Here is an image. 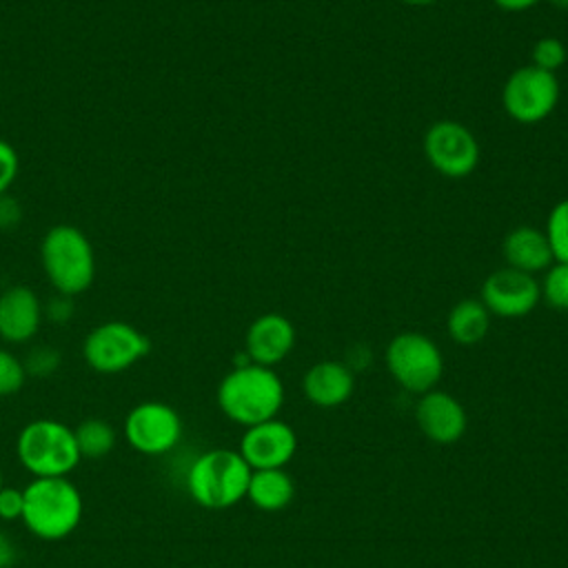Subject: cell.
I'll return each mask as SVG.
<instances>
[{
	"label": "cell",
	"instance_id": "cell-13",
	"mask_svg": "<svg viewBox=\"0 0 568 568\" xmlns=\"http://www.w3.org/2000/svg\"><path fill=\"white\" fill-rule=\"evenodd\" d=\"M415 422L426 439L439 446L455 444L468 428L464 404L446 390H428L419 395L415 406Z\"/></svg>",
	"mask_w": 568,
	"mask_h": 568
},
{
	"label": "cell",
	"instance_id": "cell-30",
	"mask_svg": "<svg viewBox=\"0 0 568 568\" xmlns=\"http://www.w3.org/2000/svg\"><path fill=\"white\" fill-rule=\"evenodd\" d=\"M18 220H20V209H18V204H16L13 200H9V197L2 195V197H0V226H4V229L16 226Z\"/></svg>",
	"mask_w": 568,
	"mask_h": 568
},
{
	"label": "cell",
	"instance_id": "cell-24",
	"mask_svg": "<svg viewBox=\"0 0 568 568\" xmlns=\"http://www.w3.org/2000/svg\"><path fill=\"white\" fill-rule=\"evenodd\" d=\"M27 379L24 364L9 351L0 348V397L16 395Z\"/></svg>",
	"mask_w": 568,
	"mask_h": 568
},
{
	"label": "cell",
	"instance_id": "cell-31",
	"mask_svg": "<svg viewBox=\"0 0 568 568\" xmlns=\"http://www.w3.org/2000/svg\"><path fill=\"white\" fill-rule=\"evenodd\" d=\"M493 2L504 11H526L535 7L539 0H493Z\"/></svg>",
	"mask_w": 568,
	"mask_h": 568
},
{
	"label": "cell",
	"instance_id": "cell-16",
	"mask_svg": "<svg viewBox=\"0 0 568 568\" xmlns=\"http://www.w3.org/2000/svg\"><path fill=\"white\" fill-rule=\"evenodd\" d=\"M42 320V306L27 286H11L0 295V337L11 344L29 342Z\"/></svg>",
	"mask_w": 568,
	"mask_h": 568
},
{
	"label": "cell",
	"instance_id": "cell-21",
	"mask_svg": "<svg viewBox=\"0 0 568 568\" xmlns=\"http://www.w3.org/2000/svg\"><path fill=\"white\" fill-rule=\"evenodd\" d=\"M544 233L548 237L552 257L568 264V200H561L552 206Z\"/></svg>",
	"mask_w": 568,
	"mask_h": 568
},
{
	"label": "cell",
	"instance_id": "cell-6",
	"mask_svg": "<svg viewBox=\"0 0 568 568\" xmlns=\"http://www.w3.org/2000/svg\"><path fill=\"white\" fill-rule=\"evenodd\" d=\"M386 368L404 390L424 395L442 379L444 357L430 337L406 331L388 342Z\"/></svg>",
	"mask_w": 568,
	"mask_h": 568
},
{
	"label": "cell",
	"instance_id": "cell-11",
	"mask_svg": "<svg viewBox=\"0 0 568 568\" xmlns=\"http://www.w3.org/2000/svg\"><path fill=\"white\" fill-rule=\"evenodd\" d=\"M541 300L539 282L517 268H499L490 273L481 284V304L497 317H524Z\"/></svg>",
	"mask_w": 568,
	"mask_h": 568
},
{
	"label": "cell",
	"instance_id": "cell-29",
	"mask_svg": "<svg viewBox=\"0 0 568 568\" xmlns=\"http://www.w3.org/2000/svg\"><path fill=\"white\" fill-rule=\"evenodd\" d=\"M18 557H20L18 544L7 532L0 530V568H13Z\"/></svg>",
	"mask_w": 568,
	"mask_h": 568
},
{
	"label": "cell",
	"instance_id": "cell-19",
	"mask_svg": "<svg viewBox=\"0 0 568 568\" xmlns=\"http://www.w3.org/2000/svg\"><path fill=\"white\" fill-rule=\"evenodd\" d=\"M446 328L450 339L462 346L479 344L488 335L490 313L481 304V300H462L450 308L446 317Z\"/></svg>",
	"mask_w": 568,
	"mask_h": 568
},
{
	"label": "cell",
	"instance_id": "cell-3",
	"mask_svg": "<svg viewBox=\"0 0 568 568\" xmlns=\"http://www.w3.org/2000/svg\"><path fill=\"white\" fill-rule=\"evenodd\" d=\"M251 468L237 450L211 448L186 470L189 497L209 510H224L246 499Z\"/></svg>",
	"mask_w": 568,
	"mask_h": 568
},
{
	"label": "cell",
	"instance_id": "cell-1",
	"mask_svg": "<svg viewBox=\"0 0 568 568\" xmlns=\"http://www.w3.org/2000/svg\"><path fill=\"white\" fill-rule=\"evenodd\" d=\"M282 404L284 384L277 373L253 362L233 366L217 386L220 410L244 428L277 417Z\"/></svg>",
	"mask_w": 568,
	"mask_h": 568
},
{
	"label": "cell",
	"instance_id": "cell-7",
	"mask_svg": "<svg viewBox=\"0 0 568 568\" xmlns=\"http://www.w3.org/2000/svg\"><path fill=\"white\" fill-rule=\"evenodd\" d=\"M151 351L149 337L126 322H104L95 326L82 344L84 362L104 375H115L144 359Z\"/></svg>",
	"mask_w": 568,
	"mask_h": 568
},
{
	"label": "cell",
	"instance_id": "cell-23",
	"mask_svg": "<svg viewBox=\"0 0 568 568\" xmlns=\"http://www.w3.org/2000/svg\"><path fill=\"white\" fill-rule=\"evenodd\" d=\"M532 67H539L544 71H550L555 73L557 69L564 67L566 58H568V51H566V44L559 40V38H541L532 44Z\"/></svg>",
	"mask_w": 568,
	"mask_h": 568
},
{
	"label": "cell",
	"instance_id": "cell-4",
	"mask_svg": "<svg viewBox=\"0 0 568 568\" xmlns=\"http://www.w3.org/2000/svg\"><path fill=\"white\" fill-rule=\"evenodd\" d=\"M16 455L33 477H69L82 459L73 428L49 417L22 426L16 439Z\"/></svg>",
	"mask_w": 568,
	"mask_h": 568
},
{
	"label": "cell",
	"instance_id": "cell-32",
	"mask_svg": "<svg viewBox=\"0 0 568 568\" xmlns=\"http://www.w3.org/2000/svg\"><path fill=\"white\" fill-rule=\"evenodd\" d=\"M406 4H415V7H426V4H433L437 0H404Z\"/></svg>",
	"mask_w": 568,
	"mask_h": 568
},
{
	"label": "cell",
	"instance_id": "cell-5",
	"mask_svg": "<svg viewBox=\"0 0 568 568\" xmlns=\"http://www.w3.org/2000/svg\"><path fill=\"white\" fill-rule=\"evenodd\" d=\"M42 266L60 295H78L91 286L95 275L91 242L80 229L58 224L42 240Z\"/></svg>",
	"mask_w": 568,
	"mask_h": 568
},
{
	"label": "cell",
	"instance_id": "cell-14",
	"mask_svg": "<svg viewBox=\"0 0 568 568\" xmlns=\"http://www.w3.org/2000/svg\"><path fill=\"white\" fill-rule=\"evenodd\" d=\"M295 346V328L288 317L280 313H266L251 322L244 337V353L253 364L273 368Z\"/></svg>",
	"mask_w": 568,
	"mask_h": 568
},
{
	"label": "cell",
	"instance_id": "cell-10",
	"mask_svg": "<svg viewBox=\"0 0 568 568\" xmlns=\"http://www.w3.org/2000/svg\"><path fill=\"white\" fill-rule=\"evenodd\" d=\"M424 153L430 166L446 178H466L477 169L479 144L473 131L459 122H435L424 135Z\"/></svg>",
	"mask_w": 568,
	"mask_h": 568
},
{
	"label": "cell",
	"instance_id": "cell-8",
	"mask_svg": "<svg viewBox=\"0 0 568 568\" xmlns=\"http://www.w3.org/2000/svg\"><path fill=\"white\" fill-rule=\"evenodd\" d=\"M180 413L158 399L135 404L124 417V437L129 446L142 455L160 457L171 453L182 439Z\"/></svg>",
	"mask_w": 568,
	"mask_h": 568
},
{
	"label": "cell",
	"instance_id": "cell-2",
	"mask_svg": "<svg viewBox=\"0 0 568 568\" xmlns=\"http://www.w3.org/2000/svg\"><path fill=\"white\" fill-rule=\"evenodd\" d=\"M22 524L44 541L69 537L82 519L84 501L69 477H33L24 488Z\"/></svg>",
	"mask_w": 568,
	"mask_h": 568
},
{
	"label": "cell",
	"instance_id": "cell-15",
	"mask_svg": "<svg viewBox=\"0 0 568 568\" xmlns=\"http://www.w3.org/2000/svg\"><path fill=\"white\" fill-rule=\"evenodd\" d=\"M353 390V371L335 359L313 364L302 377V393L317 408H337L351 399Z\"/></svg>",
	"mask_w": 568,
	"mask_h": 568
},
{
	"label": "cell",
	"instance_id": "cell-18",
	"mask_svg": "<svg viewBox=\"0 0 568 568\" xmlns=\"http://www.w3.org/2000/svg\"><path fill=\"white\" fill-rule=\"evenodd\" d=\"M295 497L293 477L284 468H264L251 470L246 499L264 513L284 510Z\"/></svg>",
	"mask_w": 568,
	"mask_h": 568
},
{
	"label": "cell",
	"instance_id": "cell-22",
	"mask_svg": "<svg viewBox=\"0 0 568 568\" xmlns=\"http://www.w3.org/2000/svg\"><path fill=\"white\" fill-rule=\"evenodd\" d=\"M541 297L550 308L568 311V264L557 262L548 268L541 284Z\"/></svg>",
	"mask_w": 568,
	"mask_h": 568
},
{
	"label": "cell",
	"instance_id": "cell-9",
	"mask_svg": "<svg viewBox=\"0 0 568 568\" xmlns=\"http://www.w3.org/2000/svg\"><path fill=\"white\" fill-rule=\"evenodd\" d=\"M504 109L521 124H537L546 120L559 100V82L555 73L539 67H519L504 84Z\"/></svg>",
	"mask_w": 568,
	"mask_h": 568
},
{
	"label": "cell",
	"instance_id": "cell-25",
	"mask_svg": "<svg viewBox=\"0 0 568 568\" xmlns=\"http://www.w3.org/2000/svg\"><path fill=\"white\" fill-rule=\"evenodd\" d=\"M27 375H36V377H47L51 373L58 371L60 366V353L51 346H36L29 351L27 359L22 362Z\"/></svg>",
	"mask_w": 568,
	"mask_h": 568
},
{
	"label": "cell",
	"instance_id": "cell-34",
	"mask_svg": "<svg viewBox=\"0 0 568 568\" xmlns=\"http://www.w3.org/2000/svg\"><path fill=\"white\" fill-rule=\"evenodd\" d=\"M4 486V481H2V468H0V488Z\"/></svg>",
	"mask_w": 568,
	"mask_h": 568
},
{
	"label": "cell",
	"instance_id": "cell-17",
	"mask_svg": "<svg viewBox=\"0 0 568 568\" xmlns=\"http://www.w3.org/2000/svg\"><path fill=\"white\" fill-rule=\"evenodd\" d=\"M504 257L510 268L524 273H537L548 268L552 257L548 237L535 226H517L504 237Z\"/></svg>",
	"mask_w": 568,
	"mask_h": 568
},
{
	"label": "cell",
	"instance_id": "cell-20",
	"mask_svg": "<svg viewBox=\"0 0 568 568\" xmlns=\"http://www.w3.org/2000/svg\"><path fill=\"white\" fill-rule=\"evenodd\" d=\"M73 433H75V442L82 459H102L115 448V442H118L115 428L100 417L82 419L73 428Z\"/></svg>",
	"mask_w": 568,
	"mask_h": 568
},
{
	"label": "cell",
	"instance_id": "cell-33",
	"mask_svg": "<svg viewBox=\"0 0 568 568\" xmlns=\"http://www.w3.org/2000/svg\"><path fill=\"white\" fill-rule=\"evenodd\" d=\"M550 4H555L557 9H568V0H548Z\"/></svg>",
	"mask_w": 568,
	"mask_h": 568
},
{
	"label": "cell",
	"instance_id": "cell-27",
	"mask_svg": "<svg viewBox=\"0 0 568 568\" xmlns=\"http://www.w3.org/2000/svg\"><path fill=\"white\" fill-rule=\"evenodd\" d=\"M18 175V153L4 140H0V197L7 193Z\"/></svg>",
	"mask_w": 568,
	"mask_h": 568
},
{
	"label": "cell",
	"instance_id": "cell-12",
	"mask_svg": "<svg viewBox=\"0 0 568 568\" xmlns=\"http://www.w3.org/2000/svg\"><path fill=\"white\" fill-rule=\"evenodd\" d=\"M295 450H297L295 430L277 417L244 428L237 446V453L242 455V459L248 464L251 470L284 468L293 459Z\"/></svg>",
	"mask_w": 568,
	"mask_h": 568
},
{
	"label": "cell",
	"instance_id": "cell-26",
	"mask_svg": "<svg viewBox=\"0 0 568 568\" xmlns=\"http://www.w3.org/2000/svg\"><path fill=\"white\" fill-rule=\"evenodd\" d=\"M24 508V490L13 486L0 488V519L2 521H18L22 519Z\"/></svg>",
	"mask_w": 568,
	"mask_h": 568
},
{
	"label": "cell",
	"instance_id": "cell-28",
	"mask_svg": "<svg viewBox=\"0 0 568 568\" xmlns=\"http://www.w3.org/2000/svg\"><path fill=\"white\" fill-rule=\"evenodd\" d=\"M44 313H47V317H49L51 322L62 324V322H67V320L73 315V304H71V300H69V295H60V297H55V300L49 302V306H47Z\"/></svg>",
	"mask_w": 568,
	"mask_h": 568
}]
</instances>
